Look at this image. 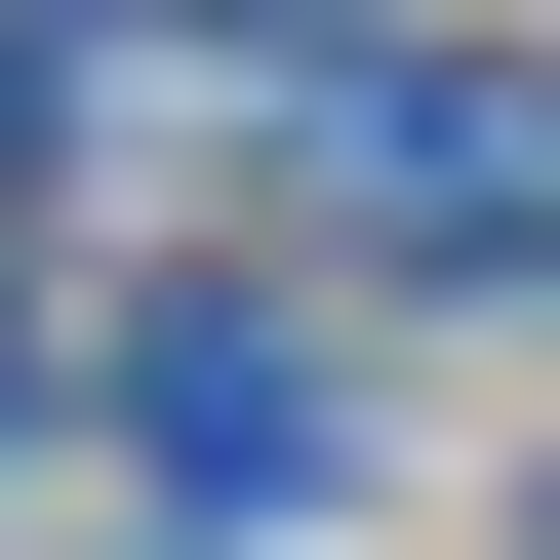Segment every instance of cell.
I'll use <instances>...</instances> for the list:
<instances>
[{
	"instance_id": "obj_1",
	"label": "cell",
	"mask_w": 560,
	"mask_h": 560,
	"mask_svg": "<svg viewBox=\"0 0 560 560\" xmlns=\"http://www.w3.org/2000/svg\"><path fill=\"white\" fill-rule=\"evenodd\" d=\"M320 241H361V280H560V81H480V40H320Z\"/></svg>"
},
{
	"instance_id": "obj_3",
	"label": "cell",
	"mask_w": 560,
	"mask_h": 560,
	"mask_svg": "<svg viewBox=\"0 0 560 560\" xmlns=\"http://www.w3.org/2000/svg\"><path fill=\"white\" fill-rule=\"evenodd\" d=\"M241 40H400V0H241Z\"/></svg>"
},
{
	"instance_id": "obj_4",
	"label": "cell",
	"mask_w": 560,
	"mask_h": 560,
	"mask_svg": "<svg viewBox=\"0 0 560 560\" xmlns=\"http://www.w3.org/2000/svg\"><path fill=\"white\" fill-rule=\"evenodd\" d=\"M0 400H40V320H0Z\"/></svg>"
},
{
	"instance_id": "obj_2",
	"label": "cell",
	"mask_w": 560,
	"mask_h": 560,
	"mask_svg": "<svg viewBox=\"0 0 560 560\" xmlns=\"http://www.w3.org/2000/svg\"><path fill=\"white\" fill-rule=\"evenodd\" d=\"M120 441H161L200 521H320V320H241V280H161V320H120Z\"/></svg>"
}]
</instances>
